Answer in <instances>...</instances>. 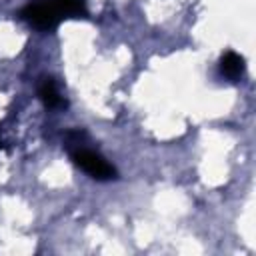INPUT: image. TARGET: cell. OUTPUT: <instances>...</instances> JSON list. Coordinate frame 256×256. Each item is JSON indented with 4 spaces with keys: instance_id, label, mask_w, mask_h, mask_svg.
I'll list each match as a JSON object with an SVG mask.
<instances>
[{
    "instance_id": "obj_1",
    "label": "cell",
    "mask_w": 256,
    "mask_h": 256,
    "mask_svg": "<svg viewBox=\"0 0 256 256\" xmlns=\"http://www.w3.org/2000/svg\"><path fill=\"white\" fill-rule=\"evenodd\" d=\"M76 166H80L86 174H90L94 180H112L116 178V168L106 162L98 152H92L90 148H80L70 154Z\"/></svg>"
},
{
    "instance_id": "obj_2",
    "label": "cell",
    "mask_w": 256,
    "mask_h": 256,
    "mask_svg": "<svg viewBox=\"0 0 256 256\" xmlns=\"http://www.w3.org/2000/svg\"><path fill=\"white\" fill-rule=\"evenodd\" d=\"M22 18L40 30H52V28H56V24L60 20V12L56 10V6L30 4L22 10Z\"/></svg>"
},
{
    "instance_id": "obj_3",
    "label": "cell",
    "mask_w": 256,
    "mask_h": 256,
    "mask_svg": "<svg viewBox=\"0 0 256 256\" xmlns=\"http://www.w3.org/2000/svg\"><path fill=\"white\" fill-rule=\"evenodd\" d=\"M38 96H40V100L44 102L46 108H62V106H66V102L62 100V96L58 92V86H56V82L52 78H44L40 82Z\"/></svg>"
},
{
    "instance_id": "obj_4",
    "label": "cell",
    "mask_w": 256,
    "mask_h": 256,
    "mask_svg": "<svg viewBox=\"0 0 256 256\" xmlns=\"http://www.w3.org/2000/svg\"><path fill=\"white\" fill-rule=\"evenodd\" d=\"M220 72L228 80H236L244 74V58L238 56L236 52H226L220 58Z\"/></svg>"
},
{
    "instance_id": "obj_5",
    "label": "cell",
    "mask_w": 256,
    "mask_h": 256,
    "mask_svg": "<svg viewBox=\"0 0 256 256\" xmlns=\"http://www.w3.org/2000/svg\"><path fill=\"white\" fill-rule=\"evenodd\" d=\"M54 6L56 10L60 12V16H72V18H78V16H84L86 14V4L84 0H54Z\"/></svg>"
},
{
    "instance_id": "obj_6",
    "label": "cell",
    "mask_w": 256,
    "mask_h": 256,
    "mask_svg": "<svg viewBox=\"0 0 256 256\" xmlns=\"http://www.w3.org/2000/svg\"><path fill=\"white\" fill-rule=\"evenodd\" d=\"M86 142H88V134L84 130H78V128L76 130H68L66 136H64V146H66V150L70 154L80 150V148H88Z\"/></svg>"
},
{
    "instance_id": "obj_7",
    "label": "cell",
    "mask_w": 256,
    "mask_h": 256,
    "mask_svg": "<svg viewBox=\"0 0 256 256\" xmlns=\"http://www.w3.org/2000/svg\"><path fill=\"white\" fill-rule=\"evenodd\" d=\"M0 146H2V140H0Z\"/></svg>"
}]
</instances>
